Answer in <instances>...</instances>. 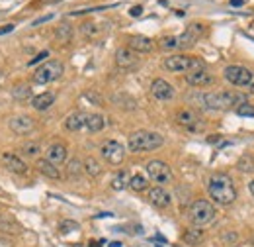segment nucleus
Here are the masks:
<instances>
[{"instance_id": "obj_1", "label": "nucleus", "mask_w": 254, "mask_h": 247, "mask_svg": "<svg viewBox=\"0 0 254 247\" xmlns=\"http://www.w3.org/2000/svg\"><path fill=\"white\" fill-rule=\"evenodd\" d=\"M207 192L211 196V200L219 206H229L237 200V188L235 183L229 175L225 173H215L209 177L207 181Z\"/></svg>"}, {"instance_id": "obj_2", "label": "nucleus", "mask_w": 254, "mask_h": 247, "mask_svg": "<svg viewBox=\"0 0 254 247\" xmlns=\"http://www.w3.org/2000/svg\"><path fill=\"white\" fill-rule=\"evenodd\" d=\"M201 102L209 110H229L231 106H241L247 102L245 94H235L231 91H221V93H205L201 96Z\"/></svg>"}, {"instance_id": "obj_3", "label": "nucleus", "mask_w": 254, "mask_h": 247, "mask_svg": "<svg viewBox=\"0 0 254 247\" xmlns=\"http://www.w3.org/2000/svg\"><path fill=\"white\" fill-rule=\"evenodd\" d=\"M164 143V137L157 131H147V129H139L135 133L129 135L127 145L133 153H141V151H153L159 149Z\"/></svg>"}, {"instance_id": "obj_4", "label": "nucleus", "mask_w": 254, "mask_h": 247, "mask_svg": "<svg viewBox=\"0 0 254 247\" xmlns=\"http://www.w3.org/2000/svg\"><path fill=\"white\" fill-rule=\"evenodd\" d=\"M164 69H168L170 73H191V71L205 69V65L197 57L178 53V55H170L164 59Z\"/></svg>"}, {"instance_id": "obj_5", "label": "nucleus", "mask_w": 254, "mask_h": 247, "mask_svg": "<svg viewBox=\"0 0 254 247\" xmlns=\"http://www.w3.org/2000/svg\"><path fill=\"white\" fill-rule=\"evenodd\" d=\"M215 216H217V214H215V206H213L209 200H203V198L195 200L190 206V210H188V218H190V222L195 228L211 224Z\"/></svg>"}, {"instance_id": "obj_6", "label": "nucleus", "mask_w": 254, "mask_h": 247, "mask_svg": "<svg viewBox=\"0 0 254 247\" xmlns=\"http://www.w3.org/2000/svg\"><path fill=\"white\" fill-rule=\"evenodd\" d=\"M223 77L227 83L235 85V87H251L254 81V73L247 67L241 65H229L223 71Z\"/></svg>"}, {"instance_id": "obj_7", "label": "nucleus", "mask_w": 254, "mask_h": 247, "mask_svg": "<svg viewBox=\"0 0 254 247\" xmlns=\"http://www.w3.org/2000/svg\"><path fill=\"white\" fill-rule=\"evenodd\" d=\"M64 67L61 61H47L43 63L41 67H37V71L33 73V83L35 85H47L57 81L63 75Z\"/></svg>"}, {"instance_id": "obj_8", "label": "nucleus", "mask_w": 254, "mask_h": 247, "mask_svg": "<svg viewBox=\"0 0 254 247\" xmlns=\"http://www.w3.org/2000/svg\"><path fill=\"white\" fill-rule=\"evenodd\" d=\"M147 175L157 185H168L174 179L172 177V169L162 161H149L147 163Z\"/></svg>"}, {"instance_id": "obj_9", "label": "nucleus", "mask_w": 254, "mask_h": 247, "mask_svg": "<svg viewBox=\"0 0 254 247\" xmlns=\"http://www.w3.org/2000/svg\"><path fill=\"white\" fill-rule=\"evenodd\" d=\"M100 153L102 157L110 163V165H122L124 159H126V147L116 141V139H108L102 147H100Z\"/></svg>"}, {"instance_id": "obj_10", "label": "nucleus", "mask_w": 254, "mask_h": 247, "mask_svg": "<svg viewBox=\"0 0 254 247\" xmlns=\"http://www.w3.org/2000/svg\"><path fill=\"white\" fill-rule=\"evenodd\" d=\"M205 28L201 24H190L184 33L176 35V41H178V49H190L197 43V39L203 35Z\"/></svg>"}, {"instance_id": "obj_11", "label": "nucleus", "mask_w": 254, "mask_h": 247, "mask_svg": "<svg viewBox=\"0 0 254 247\" xmlns=\"http://www.w3.org/2000/svg\"><path fill=\"white\" fill-rule=\"evenodd\" d=\"M0 161H2V165H4L10 173H16V175H26V173H28L26 161H24L20 155L12 153V151H4V153L0 155Z\"/></svg>"}, {"instance_id": "obj_12", "label": "nucleus", "mask_w": 254, "mask_h": 247, "mask_svg": "<svg viewBox=\"0 0 254 247\" xmlns=\"http://www.w3.org/2000/svg\"><path fill=\"white\" fill-rule=\"evenodd\" d=\"M151 94L160 100V102H166V100H172L174 98V87L168 83V81H164V79H155L153 81V85H151Z\"/></svg>"}, {"instance_id": "obj_13", "label": "nucleus", "mask_w": 254, "mask_h": 247, "mask_svg": "<svg viewBox=\"0 0 254 247\" xmlns=\"http://www.w3.org/2000/svg\"><path fill=\"white\" fill-rule=\"evenodd\" d=\"M176 122L180 124L182 127L190 129V131H197V129L201 127V118H199V116H197V112H195V110H191V108H184V110H180V112L176 114Z\"/></svg>"}, {"instance_id": "obj_14", "label": "nucleus", "mask_w": 254, "mask_h": 247, "mask_svg": "<svg viewBox=\"0 0 254 247\" xmlns=\"http://www.w3.org/2000/svg\"><path fill=\"white\" fill-rule=\"evenodd\" d=\"M10 129L14 131V133H18V135H28V133H32L33 127H35V122H33V118L30 116H26V114H22V116H14V118H10Z\"/></svg>"}, {"instance_id": "obj_15", "label": "nucleus", "mask_w": 254, "mask_h": 247, "mask_svg": "<svg viewBox=\"0 0 254 247\" xmlns=\"http://www.w3.org/2000/svg\"><path fill=\"white\" fill-rule=\"evenodd\" d=\"M186 83L190 87H209V85L215 83V77L209 71L199 69V71H191V73L186 75Z\"/></svg>"}, {"instance_id": "obj_16", "label": "nucleus", "mask_w": 254, "mask_h": 247, "mask_svg": "<svg viewBox=\"0 0 254 247\" xmlns=\"http://www.w3.org/2000/svg\"><path fill=\"white\" fill-rule=\"evenodd\" d=\"M149 202L157 208H168L172 202V196L162 188V186H153L149 190Z\"/></svg>"}, {"instance_id": "obj_17", "label": "nucleus", "mask_w": 254, "mask_h": 247, "mask_svg": "<svg viewBox=\"0 0 254 247\" xmlns=\"http://www.w3.org/2000/svg\"><path fill=\"white\" fill-rule=\"evenodd\" d=\"M137 53L133 51V49H129V47H120L118 51H116V63H118V67H122V69H131V67H135L137 65Z\"/></svg>"}, {"instance_id": "obj_18", "label": "nucleus", "mask_w": 254, "mask_h": 247, "mask_svg": "<svg viewBox=\"0 0 254 247\" xmlns=\"http://www.w3.org/2000/svg\"><path fill=\"white\" fill-rule=\"evenodd\" d=\"M66 147H64L63 143H53V145H49L47 147V151H45V159L49 161V163H53V165H61L66 161Z\"/></svg>"}, {"instance_id": "obj_19", "label": "nucleus", "mask_w": 254, "mask_h": 247, "mask_svg": "<svg viewBox=\"0 0 254 247\" xmlns=\"http://www.w3.org/2000/svg\"><path fill=\"white\" fill-rule=\"evenodd\" d=\"M127 43H129V49H133L135 53H149V51H153V39H149L145 35H131Z\"/></svg>"}, {"instance_id": "obj_20", "label": "nucleus", "mask_w": 254, "mask_h": 247, "mask_svg": "<svg viewBox=\"0 0 254 247\" xmlns=\"http://www.w3.org/2000/svg\"><path fill=\"white\" fill-rule=\"evenodd\" d=\"M86 118H88L86 112H72V114H68V116L64 118V129H68V131H78V129L86 127Z\"/></svg>"}, {"instance_id": "obj_21", "label": "nucleus", "mask_w": 254, "mask_h": 247, "mask_svg": "<svg viewBox=\"0 0 254 247\" xmlns=\"http://www.w3.org/2000/svg\"><path fill=\"white\" fill-rule=\"evenodd\" d=\"M53 102H55V93H41L32 98V106L37 112L49 110V108L53 106Z\"/></svg>"}, {"instance_id": "obj_22", "label": "nucleus", "mask_w": 254, "mask_h": 247, "mask_svg": "<svg viewBox=\"0 0 254 247\" xmlns=\"http://www.w3.org/2000/svg\"><path fill=\"white\" fill-rule=\"evenodd\" d=\"M37 171H39L41 175H45L47 179H53V181H59V179H61V171L57 169V165L49 163L47 159H39V161H37Z\"/></svg>"}, {"instance_id": "obj_23", "label": "nucleus", "mask_w": 254, "mask_h": 247, "mask_svg": "<svg viewBox=\"0 0 254 247\" xmlns=\"http://www.w3.org/2000/svg\"><path fill=\"white\" fill-rule=\"evenodd\" d=\"M0 232H4V236H18L22 230L18 226V222L10 214H0Z\"/></svg>"}, {"instance_id": "obj_24", "label": "nucleus", "mask_w": 254, "mask_h": 247, "mask_svg": "<svg viewBox=\"0 0 254 247\" xmlns=\"http://www.w3.org/2000/svg\"><path fill=\"white\" fill-rule=\"evenodd\" d=\"M104 127H106V118L102 114H88V118H86V129L90 133H98Z\"/></svg>"}, {"instance_id": "obj_25", "label": "nucleus", "mask_w": 254, "mask_h": 247, "mask_svg": "<svg viewBox=\"0 0 254 247\" xmlns=\"http://www.w3.org/2000/svg\"><path fill=\"white\" fill-rule=\"evenodd\" d=\"M201 240H203V232L199 228H190L184 232V242L188 246H197V244H201Z\"/></svg>"}, {"instance_id": "obj_26", "label": "nucleus", "mask_w": 254, "mask_h": 247, "mask_svg": "<svg viewBox=\"0 0 254 247\" xmlns=\"http://www.w3.org/2000/svg\"><path fill=\"white\" fill-rule=\"evenodd\" d=\"M82 167H84V173L90 175V177H98L102 173V165L96 161L94 157H86L84 163H82Z\"/></svg>"}, {"instance_id": "obj_27", "label": "nucleus", "mask_w": 254, "mask_h": 247, "mask_svg": "<svg viewBox=\"0 0 254 247\" xmlns=\"http://www.w3.org/2000/svg\"><path fill=\"white\" fill-rule=\"evenodd\" d=\"M129 173L127 171H120V173H116V177L112 179V188L114 190H124L126 186H129Z\"/></svg>"}, {"instance_id": "obj_28", "label": "nucleus", "mask_w": 254, "mask_h": 247, "mask_svg": "<svg viewBox=\"0 0 254 247\" xmlns=\"http://www.w3.org/2000/svg\"><path fill=\"white\" fill-rule=\"evenodd\" d=\"M55 37L59 43H68L70 37H72V28L68 24H61L57 30H55Z\"/></svg>"}, {"instance_id": "obj_29", "label": "nucleus", "mask_w": 254, "mask_h": 247, "mask_svg": "<svg viewBox=\"0 0 254 247\" xmlns=\"http://www.w3.org/2000/svg\"><path fill=\"white\" fill-rule=\"evenodd\" d=\"M237 169L243 171V173H254V157L253 155H243L237 163Z\"/></svg>"}, {"instance_id": "obj_30", "label": "nucleus", "mask_w": 254, "mask_h": 247, "mask_svg": "<svg viewBox=\"0 0 254 247\" xmlns=\"http://www.w3.org/2000/svg\"><path fill=\"white\" fill-rule=\"evenodd\" d=\"M129 186H131V190H135V192H141V190H147V186H149V181H147L143 175H133V177L129 179Z\"/></svg>"}, {"instance_id": "obj_31", "label": "nucleus", "mask_w": 254, "mask_h": 247, "mask_svg": "<svg viewBox=\"0 0 254 247\" xmlns=\"http://www.w3.org/2000/svg\"><path fill=\"white\" fill-rule=\"evenodd\" d=\"M20 153L26 155V157H37V155L41 153V147H39V143H35V141H28V143H24V145L20 147Z\"/></svg>"}, {"instance_id": "obj_32", "label": "nucleus", "mask_w": 254, "mask_h": 247, "mask_svg": "<svg viewBox=\"0 0 254 247\" xmlns=\"http://www.w3.org/2000/svg\"><path fill=\"white\" fill-rule=\"evenodd\" d=\"M12 96H14L16 100H28V98L32 96V91H30L28 85H16V87L12 89Z\"/></svg>"}, {"instance_id": "obj_33", "label": "nucleus", "mask_w": 254, "mask_h": 247, "mask_svg": "<svg viewBox=\"0 0 254 247\" xmlns=\"http://www.w3.org/2000/svg\"><path fill=\"white\" fill-rule=\"evenodd\" d=\"M80 30H82V33L86 35V37H98L100 33H102V28H100V24H94V22H88V24H82L80 26Z\"/></svg>"}, {"instance_id": "obj_34", "label": "nucleus", "mask_w": 254, "mask_h": 247, "mask_svg": "<svg viewBox=\"0 0 254 247\" xmlns=\"http://www.w3.org/2000/svg\"><path fill=\"white\" fill-rule=\"evenodd\" d=\"M78 224L74 222V220H63L61 224H59V232L61 234H72V232H78Z\"/></svg>"}, {"instance_id": "obj_35", "label": "nucleus", "mask_w": 254, "mask_h": 247, "mask_svg": "<svg viewBox=\"0 0 254 247\" xmlns=\"http://www.w3.org/2000/svg\"><path fill=\"white\" fill-rule=\"evenodd\" d=\"M82 171H84V167H82V163H80L78 159L68 161V165H66V173H68L70 177H76V175H80Z\"/></svg>"}, {"instance_id": "obj_36", "label": "nucleus", "mask_w": 254, "mask_h": 247, "mask_svg": "<svg viewBox=\"0 0 254 247\" xmlns=\"http://www.w3.org/2000/svg\"><path fill=\"white\" fill-rule=\"evenodd\" d=\"M237 114L239 116H247V118H254V106L249 104V102H245V104L237 106Z\"/></svg>"}, {"instance_id": "obj_37", "label": "nucleus", "mask_w": 254, "mask_h": 247, "mask_svg": "<svg viewBox=\"0 0 254 247\" xmlns=\"http://www.w3.org/2000/svg\"><path fill=\"white\" fill-rule=\"evenodd\" d=\"M160 47H162V49H178V41H176V35H168V37H162V39H160Z\"/></svg>"}, {"instance_id": "obj_38", "label": "nucleus", "mask_w": 254, "mask_h": 247, "mask_svg": "<svg viewBox=\"0 0 254 247\" xmlns=\"http://www.w3.org/2000/svg\"><path fill=\"white\" fill-rule=\"evenodd\" d=\"M47 57H49V51H41L39 55H35L32 61H30V65H35V63L43 61V59H47Z\"/></svg>"}, {"instance_id": "obj_39", "label": "nucleus", "mask_w": 254, "mask_h": 247, "mask_svg": "<svg viewBox=\"0 0 254 247\" xmlns=\"http://www.w3.org/2000/svg\"><path fill=\"white\" fill-rule=\"evenodd\" d=\"M0 247H14V242L6 236H0Z\"/></svg>"}, {"instance_id": "obj_40", "label": "nucleus", "mask_w": 254, "mask_h": 247, "mask_svg": "<svg viewBox=\"0 0 254 247\" xmlns=\"http://www.w3.org/2000/svg\"><path fill=\"white\" fill-rule=\"evenodd\" d=\"M141 12H143V6H133V8L129 10V14H131L133 18H137V16H141Z\"/></svg>"}, {"instance_id": "obj_41", "label": "nucleus", "mask_w": 254, "mask_h": 247, "mask_svg": "<svg viewBox=\"0 0 254 247\" xmlns=\"http://www.w3.org/2000/svg\"><path fill=\"white\" fill-rule=\"evenodd\" d=\"M53 18V14H49V16H43V18H39V20H35L33 22V26H39V24H43V22H47V20H51Z\"/></svg>"}, {"instance_id": "obj_42", "label": "nucleus", "mask_w": 254, "mask_h": 247, "mask_svg": "<svg viewBox=\"0 0 254 247\" xmlns=\"http://www.w3.org/2000/svg\"><path fill=\"white\" fill-rule=\"evenodd\" d=\"M12 30H14V26H12V24H8V26H2V28H0V35H4V33H10Z\"/></svg>"}, {"instance_id": "obj_43", "label": "nucleus", "mask_w": 254, "mask_h": 247, "mask_svg": "<svg viewBox=\"0 0 254 247\" xmlns=\"http://www.w3.org/2000/svg\"><path fill=\"white\" fill-rule=\"evenodd\" d=\"M223 240H225V242H235V240H237V236H235V234H225V236H223Z\"/></svg>"}, {"instance_id": "obj_44", "label": "nucleus", "mask_w": 254, "mask_h": 247, "mask_svg": "<svg viewBox=\"0 0 254 247\" xmlns=\"http://www.w3.org/2000/svg\"><path fill=\"white\" fill-rule=\"evenodd\" d=\"M245 0H231V6H243Z\"/></svg>"}, {"instance_id": "obj_45", "label": "nucleus", "mask_w": 254, "mask_h": 247, "mask_svg": "<svg viewBox=\"0 0 254 247\" xmlns=\"http://www.w3.org/2000/svg\"><path fill=\"white\" fill-rule=\"evenodd\" d=\"M88 247H102V242H90Z\"/></svg>"}, {"instance_id": "obj_46", "label": "nucleus", "mask_w": 254, "mask_h": 247, "mask_svg": "<svg viewBox=\"0 0 254 247\" xmlns=\"http://www.w3.org/2000/svg\"><path fill=\"white\" fill-rule=\"evenodd\" d=\"M110 247H126V246H124V244H120V242H112Z\"/></svg>"}, {"instance_id": "obj_47", "label": "nucleus", "mask_w": 254, "mask_h": 247, "mask_svg": "<svg viewBox=\"0 0 254 247\" xmlns=\"http://www.w3.org/2000/svg\"><path fill=\"white\" fill-rule=\"evenodd\" d=\"M233 247H254V244H241V246H233Z\"/></svg>"}, {"instance_id": "obj_48", "label": "nucleus", "mask_w": 254, "mask_h": 247, "mask_svg": "<svg viewBox=\"0 0 254 247\" xmlns=\"http://www.w3.org/2000/svg\"><path fill=\"white\" fill-rule=\"evenodd\" d=\"M249 190L253 192V196H254V181H251V185H249Z\"/></svg>"}, {"instance_id": "obj_49", "label": "nucleus", "mask_w": 254, "mask_h": 247, "mask_svg": "<svg viewBox=\"0 0 254 247\" xmlns=\"http://www.w3.org/2000/svg\"><path fill=\"white\" fill-rule=\"evenodd\" d=\"M43 4H49V2H59V0H41Z\"/></svg>"}, {"instance_id": "obj_50", "label": "nucleus", "mask_w": 254, "mask_h": 247, "mask_svg": "<svg viewBox=\"0 0 254 247\" xmlns=\"http://www.w3.org/2000/svg\"><path fill=\"white\" fill-rule=\"evenodd\" d=\"M251 91H253V93H254V85H251Z\"/></svg>"}]
</instances>
